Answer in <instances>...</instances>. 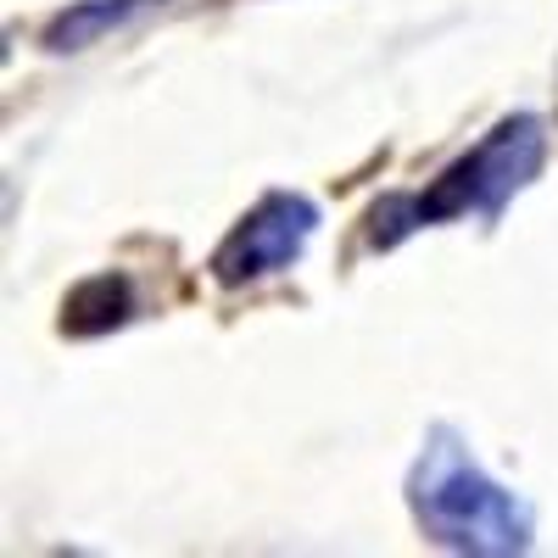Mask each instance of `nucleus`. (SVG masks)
Listing matches in <instances>:
<instances>
[{
    "label": "nucleus",
    "mask_w": 558,
    "mask_h": 558,
    "mask_svg": "<svg viewBox=\"0 0 558 558\" xmlns=\"http://www.w3.org/2000/svg\"><path fill=\"white\" fill-rule=\"evenodd\" d=\"M542 162H547V123L531 118V112H514V118H502L475 151H463L452 168H441L430 179V191L380 202L368 213V241L397 246V241L418 235V229H430V223L497 218L502 202H514L542 173Z\"/></svg>",
    "instance_id": "obj_1"
},
{
    "label": "nucleus",
    "mask_w": 558,
    "mask_h": 558,
    "mask_svg": "<svg viewBox=\"0 0 558 558\" xmlns=\"http://www.w3.org/2000/svg\"><path fill=\"white\" fill-rule=\"evenodd\" d=\"M408 502H413V520L425 525V536L452 553L497 558V553L531 547L525 502L508 486H497L452 430H430L425 452H418L413 475H408Z\"/></svg>",
    "instance_id": "obj_2"
},
{
    "label": "nucleus",
    "mask_w": 558,
    "mask_h": 558,
    "mask_svg": "<svg viewBox=\"0 0 558 558\" xmlns=\"http://www.w3.org/2000/svg\"><path fill=\"white\" fill-rule=\"evenodd\" d=\"M318 229V213L307 196L291 191H268L235 229L223 235V246L213 252V279L218 286H252V279L286 274Z\"/></svg>",
    "instance_id": "obj_3"
},
{
    "label": "nucleus",
    "mask_w": 558,
    "mask_h": 558,
    "mask_svg": "<svg viewBox=\"0 0 558 558\" xmlns=\"http://www.w3.org/2000/svg\"><path fill=\"white\" fill-rule=\"evenodd\" d=\"M157 7V0H89V7H73L51 23V51H84V45H96L107 28H123L134 12Z\"/></svg>",
    "instance_id": "obj_4"
}]
</instances>
